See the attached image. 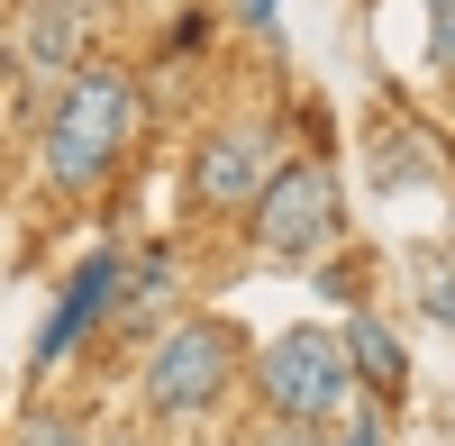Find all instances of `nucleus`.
<instances>
[{
  "label": "nucleus",
  "mask_w": 455,
  "mask_h": 446,
  "mask_svg": "<svg viewBox=\"0 0 455 446\" xmlns=\"http://www.w3.org/2000/svg\"><path fill=\"white\" fill-rule=\"evenodd\" d=\"M228 374H237V338H228L219 319H182V328H164V346L146 355V410L192 419V410H210L228 392Z\"/></svg>",
  "instance_id": "obj_3"
},
{
  "label": "nucleus",
  "mask_w": 455,
  "mask_h": 446,
  "mask_svg": "<svg viewBox=\"0 0 455 446\" xmlns=\"http://www.w3.org/2000/svg\"><path fill=\"white\" fill-rule=\"evenodd\" d=\"M237 19H246V28H274V19H283V0H237Z\"/></svg>",
  "instance_id": "obj_12"
},
{
  "label": "nucleus",
  "mask_w": 455,
  "mask_h": 446,
  "mask_svg": "<svg viewBox=\"0 0 455 446\" xmlns=\"http://www.w3.org/2000/svg\"><path fill=\"white\" fill-rule=\"evenodd\" d=\"M428 64H437V73H455V10H446V19H428Z\"/></svg>",
  "instance_id": "obj_11"
},
{
  "label": "nucleus",
  "mask_w": 455,
  "mask_h": 446,
  "mask_svg": "<svg viewBox=\"0 0 455 446\" xmlns=\"http://www.w3.org/2000/svg\"><path fill=\"white\" fill-rule=\"evenodd\" d=\"M255 219V255L264 265H310V255L337 246L347 210H337V173L328 164H274V182L246 201Z\"/></svg>",
  "instance_id": "obj_2"
},
{
  "label": "nucleus",
  "mask_w": 455,
  "mask_h": 446,
  "mask_svg": "<svg viewBox=\"0 0 455 446\" xmlns=\"http://www.w3.org/2000/svg\"><path fill=\"white\" fill-rule=\"evenodd\" d=\"M255 383H264V401H274V419H328L355 374H347V346H337L328 328H283V338L264 346Z\"/></svg>",
  "instance_id": "obj_4"
},
{
  "label": "nucleus",
  "mask_w": 455,
  "mask_h": 446,
  "mask_svg": "<svg viewBox=\"0 0 455 446\" xmlns=\"http://www.w3.org/2000/svg\"><path fill=\"white\" fill-rule=\"evenodd\" d=\"M19 446H92V437H83V419H64V410H36V419H19Z\"/></svg>",
  "instance_id": "obj_10"
},
{
  "label": "nucleus",
  "mask_w": 455,
  "mask_h": 446,
  "mask_svg": "<svg viewBox=\"0 0 455 446\" xmlns=\"http://www.w3.org/2000/svg\"><path fill=\"white\" fill-rule=\"evenodd\" d=\"M119 283H128V255H119V246H92L83 265H73V283H64V301L46 310V328H36V374H46L55 355H73V346L92 338V319L109 310V291H119Z\"/></svg>",
  "instance_id": "obj_5"
},
{
  "label": "nucleus",
  "mask_w": 455,
  "mask_h": 446,
  "mask_svg": "<svg viewBox=\"0 0 455 446\" xmlns=\"http://www.w3.org/2000/svg\"><path fill=\"white\" fill-rule=\"evenodd\" d=\"M0 73H10V55H0Z\"/></svg>",
  "instance_id": "obj_15"
},
{
  "label": "nucleus",
  "mask_w": 455,
  "mask_h": 446,
  "mask_svg": "<svg viewBox=\"0 0 455 446\" xmlns=\"http://www.w3.org/2000/svg\"><path fill=\"white\" fill-rule=\"evenodd\" d=\"M337 346H347V374H364V392H383V401H392V392L410 383V355H401V338H392L373 310H355Z\"/></svg>",
  "instance_id": "obj_7"
},
{
  "label": "nucleus",
  "mask_w": 455,
  "mask_h": 446,
  "mask_svg": "<svg viewBox=\"0 0 455 446\" xmlns=\"http://www.w3.org/2000/svg\"><path fill=\"white\" fill-rule=\"evenodd\" d=\"M28 55L46 64V73H64L73 55H83V10H73V0H46L36 28H28Z\"/></svg>",
  "instance_id": "obj_8"
},
{
  "label": "nucleus",
  "mask_w": 455,
  "mask_h": 446,
  "mask_svg": "<svg viewBox=\"0 0 455 446\" xmlns=\"http://www.w3.org/2000/svg\"><path fill=\"white\" fill-rule=\"evenodd\" d=\"M446 10H455V0H428V19H446Z\"/></svg>",
  "instance_id": "obj_14"
},
{
  "label": "nucleus",
  "mask_w": 455,
  "mask_h": 446,
  "mask_svg": "<svg viewBox=\"0 0 455 446\" xmlns=\"http://www.w3.org/2000/svg\"><path fill=\"white\" fill-rule=\"evenodd\" d=\"M137 119H146L137 73H119V64H73L55 119H46V182H55V192H92V182L128 155Z\"/></svg>",
  "instance_id": "obj_1"
},
{
  "label": "nucleus",
  "mask_w": 455,
  "mask_h": 446,
  "mask_svg": "<svg viewBox=\"0 0 455 446\" xmlns=\"http://www.w3.org/2000/svg\"><path fill=\"white\" fill-rule=\"evenodd\" d=\"M274 137H255V128H228V137H210L201 146V164H192V192L210 201V210H246L264 182H274Z\"/></svg>",
  "instance_id": "obj_6"
},
{
  "label": "nucleus",
  "mask_w": 455,
  "mask_h": 446,
  "mask_svg": "<svg viewBox=\"0 0 455 446\" xmlns=\"http://www.w3.org/2000/svg\"><path fill=\"white\" fill-rule=\"evenodd\" d=\"M347 446H383V419H355V437Z\"/></svg>",
  "instance_id": "obj_13"
},
{
  "label": "nucleus",
  "mask_w": 455,
  "mask_h": 446,
  "mask_svg": "<svg viewBox=\"0 0 455 446\" xmlns=\"http://www.w3.org/2000/svg\"><path fill=\"white\" fill-rule=\"evenodd\" d=\"M419 301L455 328V265H446V255H419Z\"/></svg>",
  "instance_id": "obj_9"
}]
</instances>
